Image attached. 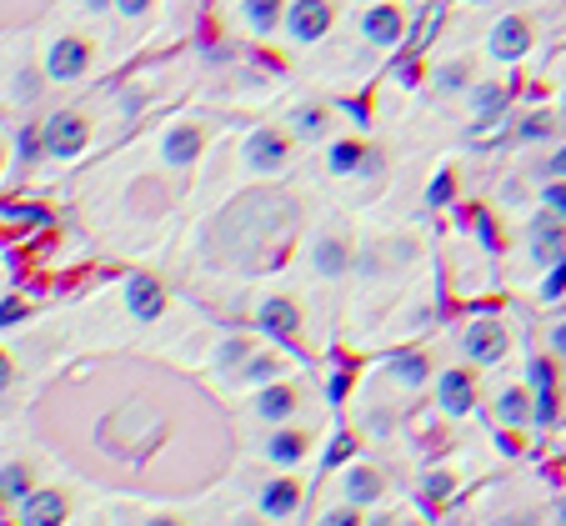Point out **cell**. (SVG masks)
<instances>
[{"label": "cell", "mask_w": 566, "mask_h": 526, "mask_svg": "<svg viewBox=\"0 0 566 526\" xmlns=\"http://www.w3.org/2000/svg\"><path fill=\"white\" fill-rule=\"evenodd\" d=\"M346 261H351V246H346L341 236H321V241H316V271H321V276H341Z\"/></svg>", "instance_id": "7402d4cb"}, {"label": "cell", "mask_w": 566, "mask_h": 526, "mask_svg": "<svg viewBox=\"0 0 566 526\" xmlns=\"http://www.w3.org/2000/svg\"><path fill=\"white\" fill-rule=\"evenodd\" d=\"M551 346H556V356H566V321L551 331Z\"/></svg>", "instance_id": "ab89813d"}, {"label": "cell", "mask_w": 566, "mask_h": 526, "mask_svg": "<svg viewBox=\"0 0 566 526\" xmlns=\"http://www.w3.org/2000/svg\"><path fill=\"white\" fill-rule=\"evenodd\" d=\"M256 326H261L266 336H276V341H291V336L301 331V301H296V296H266V301L256 306Z\"/></svg>", "instance_id": "5b68a950"}, {"label": "cell", "mask_w": 566, "mask_h": 526, "mask_svg": "<svg viewBox=\"0 0 566 526\" xmlns=\"http://www.w3.org/2000/svg\"><path fill=\"white\" fill-rule=\"evenodd\" d=\"M556 521H561V526H566V501H561V511H556Z\"/></svg>", "instance_id": "bcb514c9"}, {"label": "cell", "mask_w": 566, "mask_h": 526, "mask_svg": "<svg viewBox=\"0 0 566 526\" xmlns=\"http://www.w3.org/2000/svg\"><path fill=\"white\" fill-rule=\"evenodd\" d=\"M366 526H396V521H391V516H371Z\"/></svg>", "instance_id": "7bdbcfd3"}, {"label": "cell", "mask_w": 566, "mask_h": 526, "mask_svg": "<svg viewBox=\"0 0 566 526\" xmlns=\"http://www.w3.org/2000/svg\"><path fill=\"white\" fill-rule=\"evenodd\" d=\"M381 491H386V481H381V471L376 466H346V476H341V496H346V506H376L381 501Z\"/></svg>", "instance_id": "9a60e30c"}, {"label": "cell", "mask_w": 566, "mask_h": 526, "mask_svg": "<svg viewBox=\"0 0 566 526\" xmlns=\"http://www.w3.org/2000/svg\"><path fill=\"white\" fill-rule=\"evenodd\" d=\"M0 171H6V156H0Z\"/></svg>", "instance_id": "681fc988"}, {"label": "cell", "mask_w": 566, "mask_h": 526, "mask_svg": "<svg viewBox=\"0 0 566 526\" xmlns=\"http://www.w3.org/2000/svg\"><path fill=\"white\" fill-rule=\"evenodd\" d=\"M66 516H71L66 491H31L21 501V526H66Z\"/></svg>", "instance_id": "4fadbf2b"}, {"label": "cell", "mask_w": 566, "mask_h": 526, "mask_svg": "<svg viewBox=\"0 0 566 526\" xmlns=\"http://www.w3.org/2000/svg\"><path fill=\"white\" fill-rule=\"evenodd\" d=\"M436 86H441V91H466V86H471V71H466V61H456V66H441V71H436Z\"/></svg>", "instance_id": "f1b7e54d"}, {"label": "cell", "mask_w": 566, "mask_h": 526, "mask_svg": "<svg viewBox=\"0 0 566 526\" xmlns=\"http://www.w3.org/2000/svg\"><path fill=\"white\" fill-rule=\"evenodd\" d=\"M546 131H551V121H546V116H531V121L521 126V136H546Z\"/></svg>", "instance_id": "f35d334b"}, {"label": "cell", "mask_w": 566, "mask_h": 526, "mask_svg": "<svg viewBox=\"0 0 566 526\" xmlns=\"http://www.w3.org/2000/svg\"><path fill=\"white\" fill-rule=\"evenodd\" d=\"M241 16L256 36H271L286 21V0H241Z\"/></svg>", "instance_id": "d6986e66"}, {"label": "cell", "mask_w": 566, "mask_h": 526, "mask_svg": "<svg viewBox=\"0 0 566 526\" xmlns=\"http://www.w3.org/2000/svg\"><path fill=\"white\" fill-rule=\"evenodd\" d=\"M281 26H286V36H291V41L311 46V41H321V36L336 26V11H331V0H291Z\"/></svg>", "instance_id": "6da1fadb"}, {"label": "cell", "mask_w": 566, "mask_h": 526, "mask_svg": "<svg viewBox=\"0 0 566 526\" xmlns=\"http://www.w3.org/2000/svg\"><path fill=\"white\" fill-rule=\"evenodd\" d=\"M396 526H416V521H396Z\"/></svg>", "instance_id": "c3c4849f"}, {"label": "cell", "mask_w": 566, "mask_h": 526, "mask_svg": "<svg viewBox=\"0 0 566 526\" xmlns=\"http://www.w3.org/2000/svg\"><path fill=\"white\" fill-rule=\"evenodd\" d=\"M451 191H456V176H451V171H436V181H431V191H426V206H446Z\"/></svg>", "instance_id": "4dcf8cb0"}, {"label": "cell", "mask_w": 566, "mask_h": 526, "mask_svg": "<svg viewBox=\"0 0 566 526\" xmlns=\"http://www.w3.org/2000/svg\"><path fill=\"white\" fill-rule=\"evenodd\" d=\"M126 306H131L136 321H156L166 311V286L156 276H131L126 281Z\"/></svg>", "instance_id": "2e32d148"}, {"label": "cell", "mask_w": 566, "mask_h": 526, "mask_svg": "<svg viewBox=\"0 0 566 526\" xmlns=\"http://www.w3.org/2000/svg\"><path fill=\"white\" fill-rule=\"evenodd\" d=\"M151 526H181V521H171V516H156V521H151Z\"/></svg>", "instance_id": "ee69618b"}, {"label": "cell", "mask_w": 566, "mask_h": 526, "mask_svg": "<svg viewBox=\"0 0 566 526\" xmlns=\"http://www.w3.org/2000/svg\"><path fill=\"white\" fill-rule=\"evenodd\" d=\"M561 291H566V256H556L551 271H546V281H541V296H546V301H556Z\"/></svg>", "instance_id": "f546056e"}, {"label": "cell", "mask_w": 566, "mask_h": 526, "mask_svg": "<svg viewBox=\"0 0 566 526\" xmlns=\"http://www.w3.org/2000/svg\"><path fill=\"white\" fill-rule=\"evenodd\" d=\"M471 106H476V121H491V116H501V106H506V91H501V86H476Z\"/></svg>", "instance_id": "4316f807"}, {"label": "cell", "mask_w": 566, "mask_h": 526, "mask_svg": "<svg viewBox=\"0 0 566 526\" xmlns=\"http://www.w3.org/2000/svg\"><path fill=\"white\" fill-rule=\"evenodd\" d=\"M496 526H536L531 516H506V521H496Z\"/></svg>", "instance_id": "b9f144b4"}, {"label": "cell", "mask_w": 566, "mask_h": 526, "mask_svg": "<svg viewBox=\"0 0 566 526\" xmlns=\"http://www.w3.org/2000/svg\"><path fill=\"white\" fill-rule=\"evenodd\" d=\"M321 526H366V521H361V511H356V506H336V511H326V516H321Z\"/></svg>", "instance_id": "d6a6232c"}, {"label": "cell", "mask_w": 566, "mask_h": 526, "mask_svg": "<svg viewBox=\"0 0 566 526\" xmlns=\"http://www.w3.org/2000/svg\"><path fill=\"white\" fill-rule=\"evenodd\" d=\"M551 171H556V176H561V181H566V146H561V151H556V156H551Z\"/></svg>", "instance_id": "60d3db41"}, {"label": "cell", "mask_w": 566, "mask_h": 526, "mask_svg": "<svg viewBox=\"0 0 566 526\" xmlns=\"http://www.w3.org/2000/svg\"><path fill=\"white\" fill-rule=\"evenodd\" d=\"M541 201H546V211H551V216H561V221H566V181L546 186V196H541Z\"/></svg>", "instance_id": "836d02e7"}, {"label": "cell", "mask_w": 566, "mask_h": 526, "mask_svg": "<svg viewBox=\"0 0 566 526\" xmlns=\"http://www.w3.org/2000/svg\"><path fill=\"white\" fill-rule=\"evenodd\" d=\"M291 151H296V141H291L286 131H276V126H261V131L246 141V166H251L256 176H276V171H286Z\"/></svg>", "instance_id": "7a4b0ae2"}, {"label": "cell", "mask_w": 566, "mask_h": 526, "mask_svg": "<svg viewBox=\"0 0 566 526\" xmlns=\"http://www.w3.org/2000/svg\"><path fill=\"white\" fill-rule=\"evenodd\" d=\"M361 36H366L371 46L391 51V46H401V36H406V16H401L396 6H371V11L361 16Z\"/></svg>", "instance_id": "30bf717a"}, {"label": "cell", "mask_w": 566, "mask_h": 526, "mask_svg": "<svg viewBox=\"0 0 566 526\" xmlns=\"http://www.w3.org/2000/svg\"><path fill=\"white\" fill-rule=\"evenodd\" d=\"M531 256H536V266H551L556 256H566V221L561 216L541 211L531 221Z\"/></svg>", "instance_id": "8fae6325"}, {"label": "cell", "mask_w": 566, "mask_h": 526, "mask_svg": "<svg viewBox=\"0 0 566 526\" xmlns=\"http://www.w3.org/2000/svg\"><path fill=\"white\" fill-rule=\"evenodd\" d=\"M466 356L476 361V366H496L501 356H506V326L501 321H471L466 326Z\"/></svg>", "instance_id": "52a82bcc"}, {"label": "cell", "mask_w": 566, "mask_h": 526, "mask_svg": "<svg viewBox=\"0 0 566 526\" xmlns=\"http://www.w3.org/2000/svg\"><path fill=\"white\" fill-rule=\"evenodd\" d=\"M86 66H91V41H81V36H61L46 56L51 81H76V76H86Z\"/></svg>", "instance_id": "8992f818"}, {"label": "cell", "mask_w": 566, "mask_h": 526, "mask_svg": "<svg viewBox=\"0 0 566 526\" xmlns=\"http://www.w3.org/2000/svg\"><path fill=\"white\" fill-rule=\"evenodd\" d=\"M86 141H91V126H86V116H76V111H56V116L46 121V131H41V146H46L51 156H76V151H86Z\"/></svg>", "instance_id": "3957f363"}, {"label": "cell", "mask_w": 566, "mask_h": 526, "mask_svg": "<svg viewBox=\"0 0 566 526\" xmlns=\"http://www.w3.org/2000/svg\"><path fill=\"white\" fill-rule=\"evenodd\" d=\"M306 451H311V436H306L301 426H291V421L271 426V436H266V456H271L276 466H301Z\"/></svg>", "instance_id": "5bb4252c"}, {"label": "cell", "mask_w": 566, "mask_h": 526, "mask_svg": "<svg viewBox=\"0 0 566 526\" xmlns=\"http://www.w3.org/2000/svg\"><path fill=\"white\" fill-rule=\"evenodd\" d=\"M36 151H41V131H21V156L31 161Z\"/></svg>", "instance_id": "74e56055"}, {"label": "cell", "mask_w": 566, "mask_h": 526, "mask_svg": "<svg viewBox=\"0 0 566 526\" xmlns=\"http://www.w3.org/2000/svg\"><path fill=\"white\" fill-rule=\"evenodd\" d=\"M391 376H396L401 386H426L431 361H426L421 351H401V356H391Z\"/></svg>", "instance_id": "cb8c5ba5"}, {"label": "cell", "mask_w": 566, "mask_h": 526, "mask_svg": "<svg viewBox=\"0 0 566 526\" xmlns=\"http://www.w3.org/2000/svg\"><path fill=\"white\" fill-rule=\"evenodd\" d=\"M531 21L526 16H501L496 26H491V56L501 61V66H511V61H521L526 51H531Z\"/></svg>", "instance_id": "277c9868"}, {"label": "cell", "mask_w": 566, "mask_h": 526, "mask_svg": "<svg viewBox=\"0 0 566 526\" xmlns=\"http://www.w3.org/2000/svg\"><path fill=\"white\" fill-rule=\"evenodd\" d=\"M0 491H6L16 506L36 491V476H31V466L26 461H11V466H0Z\"/></svg>", "instance_id": "603a6c76"}, {"label": "cell", "mask_w": 566, "mask_h": 526, "mask_svg": "<svg viewBox=\"0 0 566 526\" xmlns=\"http://www.w3.org/2000/svg\"><path fill=\"white\" fill-rule=\"evenodd\" d=\"M496 421L501 426H526L531 421V391L526 386H506L496 396Z\"/></svg>", "instance_id": "44dd1931"}, {"label": "cell", "mask_w": 566, "mask_h": 526, "mask_svg": "<svg viewBox=\"0 0 566 526\" xmlns=\"http://www.w3.org/2000/svg\"><path fill=\"white\" fill-rule=\"evenodd\" d=\"M366 156H371V146H361V141H336V146L326 151V166H331V176H356V171H366Z\"/></svg>", "instance_id": "ffe728a7"}, {"label": "cell", "mask_w": 566, "mask_h": 526, "mask_svg": "<svg viewBox=\"0 0 566 526\" xmlns=\"http://www.w3.org/2000/svg\"><path fill=\"white\" fill-rule=\"evenodd\" d=\"M451 486H456V476H451V471H431V476H426V496H431V501L451 496Z\"/></svg>", "instance_id": "1f68e13d"}, {"label": "cell", "mask_w": 566, "mask_h": 526, "mask_svg": "<svg viewBox=\"0 0 566 526\" xmlns=\"http://www.w3.org/2000/svg\"><path fill=\"white\" fill-rule=\"evenodd\" d=\"M151 6H156V0H116V11H121L126 21H141V16H151Z\"/></svg>", "instance_id": "e575fe53"}, {"label": "cell", "mask_w": 566, "mask_h": 526, "mask_svg": "<svg viewBox=\"0 0 566 526\" xmlns=\"http://www.w3.org/2000/svg\"><path fill=\"white\" fill-rule=\"evenodd\" d=\"M86 6H91V11H101V6H111V0H86Z\"/></svg>", "instance_id": "f6af8a7d"}, {"label": "cell", "mask_w": 566, "mask_h": 526, "mask_svg": "<svg viewBox=\"0 0 566 526\" xmlns=\"http://www.w3.org/2000/svg\"><path fill=\"white\" fill-rule=\"evenodd\" d=\"M436 406L446 416H466L476 406V376L471 371H441L436 376Z\"/></svg>", "instance_id": "ba28073f"}, {"label": "cell", "mask_w": 566, "mask_h": 526, "mask_svg": "<svg viewBox=\"0 0 566 526\" xmlns=\"http://www.w3.org/2000/svg\"><path fill=\"white\" fill-rule=\"evenodd\" d=\"M531 421L536 426H551L556 421V371L546 356L531 361Z\"/></svg>", "instance_id": "7c38bea8"}, {"label": "cell", "mask_w": 566, "mask_h": 526, "mask_svg": "<svg viewBox=\"0 0 566 526\" xmlns=\"http://www.w3.org/2000/svg\"><path fill=\"white\" fill-rule=\"evenodd\" d=\"M16 381V361H11V351H0V391H6Z\"/></svg>", "instance_id": "8d00e7d4"}, {"label": "cell", "mask_w": 566, "mask_h": 526, "mask_svg": "<svg viewBox=\"0 0 566 526\" xmlns=\"http://www.w3.org/2000/svg\"><path fill=\"white\" fill-rule=\"evenodd\" d=\"M241 381H256V386H266V381H281V361L276 356H251L241 371H236Z\"/></svg>", "instance_id": "484cf974"}, {"label": "cell", "mask_w": 566, "mask_h": 526, "mask_svg": "<svg viewBox=\"0 0 566 526\" xmlns=\"http://www.w3.org/2000/svg\"><path fill=\"white\" fill-rule=\"evenodd\" d=\"M326 106H296V116H291V141H316L321 131H326Z\"/></svg>", "instance_id": "d4e9b609"}, {"label": "cell", "mask_w": 566, "mask_h": 526, "mask_svg": "<svg viewBox=\"0 0 566 526\" xmlns=\"http://www.w3.org/2000/svg\"><path fill=\"white\" fill-rule=\"evenodd\" d=\"M296 406H301V391H296L291 381H266V386L256 391V416L271 421V426L296 421Z\"/></svg>", "instance_id": "9c48e42d"}, {"label": "cell", "mask_w": 566, "mask_h": 526, "mask_svg": "<svg viewBox=\"0 0 566 526\" xmlns=\"http://www.w3.org/2000/svg\"><path fill=\"white\" fill-rule=\"evenodd\" d=\"M256 506H261V516H271V521H286V516L301 506V481H296V476H276V481H266Z\"/></svg>", "instance_id": "e0dca14e"}, {"label": "cell", "mask_w": 566, "mask_h": 526, "mask_svg": "<svg viewBox=\"0 0 566 526\" xmlns=\"http://www.w3.org/2000/svg\"><path fill=\"white\" fill-rule=\"evenodd\" d=\"M251 356H256V346H251V341H241V336H231V341L221 346V361H216V366H221V371H241Z\"/></svg>", "instance_id": "83f0119b"}, {"label": "cell", "mask_w": 566, "mask_h": 526, "mask_svg": "<svg viewBox=\"0 0 566 526\" xmlns=\"http://www.w3.org/2000/svg\"><path fill=\"white\" fill-rule=\"evenodd\" d=\"M236 526H256V521H236Z\"/></svg>", "instance_id": "7dc6e473"}, {"label": "cell", "mask_w": 566, "mask_h": 526, "mask_svg": "<svg viewBox=\"0 0 566 526\" xmlns=\"http://www.w3.org/2000/svg\"><path fill=\"white\" fill-rule=\"evenodd\" d=\"M201 151H206V131H201V126H176V131H166V141H161V161H166V166H191Z\"/></svg>", "instance_id": "ac0fdd59"}, {"label": "cell", "mask_w": 566, "mask_h": 526, "mask_svg": "<svg viewBox=\"0 0 566 526\" xmlns=\"http://www.w3.org/2000/svg\"><path fill=\"white\" fill-rule=\"evenodd\" d=\"M16 321H26V301H0V326H16Z\"/></svg>", "instance_id": "d590c367"}]
</instances>
